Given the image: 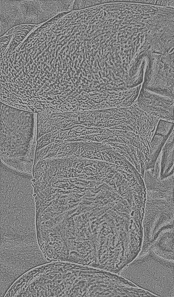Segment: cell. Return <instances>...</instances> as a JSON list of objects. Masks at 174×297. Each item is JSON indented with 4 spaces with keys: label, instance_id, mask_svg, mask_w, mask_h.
<instances>
[{
    "label": "cell",
    "instance_id": "3",
    "mask_svg": "<svg viewBox=\"0 0 174 297\" xmlns=\"http://www.w3.org/2000/svg\"><path fill=\"white\" fill-rule=\"evenodd\" d=\"M173 59L152 60L146 66L143 88L174 98Z\"/></svg>",
    "mask_w": 174,
    "mask_h": 297
},
{
    "label": "cell",
    "instance_id": "1",
    "mask_svg": "<svg viewBox=\"0 0 174 297\" xmlns=\"http://www.w3.org/2000/svg\"><path fill=\"white\" fill-rule=\"evenodd\" d=\"M34 114L0 102V160L32 174L37 144Z\"/></svg>",
    "mask_w": 174,
    "mask_h": 297
},
{
    "label": "cell",
    "instance_id": "2",
    "mask_svg": "<svg viewBox=\"0 0 174 297\" xmlns=\"http://www.w3.org/2000/svg\"><path fill=\"white\" fill-rule=\"evenodd\" d=\"M68 262H61L59 273L61 297H113L115 274Z\"/></svg>",
    "mask_w": 174,
    "mask_h": 297
},
{
    "label": "cell",
    "instance_id": "5",
    "mask_svg": "<svg viewBox=\"0 0 174 297\" xmlns=\"http://www.w3.org/2000/svg\"><path fill=\"white\" fill-rule=\"evenodd\" d=\"M173 128V123L167 120L160 119L158 122L155 134L168 136L170 130Z\"/></svg>",
    "mask_w": 174,
    "mask_h": 297
},
{
    "label": "cell",
    "instance_id": "4",
    "mask_svg": "<svg viewBox=\"0 0 174 297\" xmlns=\"http://www.w3.org/2000/svg\"><path fill=\"white\" fill-rule=\"evenodd\" d=\"M135 102L140 109L148 114L159 119L173 121L174 98L142 88Z\"/></svg>",
    "mask_w": 174,
    "mask_h": 297
}]
</instances>
